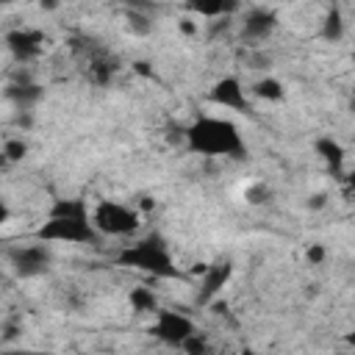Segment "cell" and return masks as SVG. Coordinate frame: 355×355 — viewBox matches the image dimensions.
I'll return each instance as SVG.
<instances>
[{
	"mask_svg": "<svg viewBox=\"0 0 355 355\" xmlns=\"http://www.w3.org/2000/svg\"><path fill=\"white\" fill-rule=\"evenodd\" d=\"M36 241L44 244H97L100 233L92 222V211L86 200L69 197V200H55L50 205V214L44 225L36 230Z\"/></svg>",
	"mask_w": 355,
	"mask_h": 355,
	"instance_id": "1",
	"label": "cell"
},
{
	"mask_svg": "<svg viewBox=\"0 0 355 355\" xmlns=\"http://www.w3.org/2000/svg\"><path fill=\"white\" fill-rule=\"evenodd\" d=\"M183 144L208 158H244L247 144L236 122L225 116H197L191 125L183 128Z\"/></svg>",
	"mask_w": 355,
	"mask_h": 355,
	"instance_id": "2",
	"label": "cell"
},
{
	"mask_svg": "<svg viewBox=\"0 0 355 355\" xmlns=\"http://www.w3.org/2000/svg\"><path fill=\"white\" fill-rule=\"evenodd\" d=\"M116 263L136 269V272H144V275H153L158 280H172L180 275L175 266V258L169 252V244L161 233H150L133 244H125L116 252Z\"/></svg>",
	"mask_w": 355,
	"mask_h": 355,
	"instance_id": "3",
	"label": "cell"
},
{
	"mask_svg": "<svg viewBox=\"0 0 355 355\" xmlns=\"http://www.w3.org/2000/svg\"><path fill=\"white\" fill-rule=\"evenodd\" d=\"M141 214L139 208H130L125 202H116V200H100L94 208H92V222L97 227L100 236H133L139 230V222Z\"/></svg>",
	"mask_w": 355,
	"mask_h": 355,
	"instance_id": "4",
	"label": "cell"
},
{
	"mask_svg": "<svg viewBox=\"0 0 355 355\" xmlns=\"http://www.w3.org/2000/svg\"><path fill=\"white\" fill-rule=\"evenodd\" d=\"M6 261H8V266H11V272L17 277L31 280V277H39V275H47L50 272V266H53V250L44 241L19 244V247H8L6 250Z\"/></svg>",
	"mask_w": 355,
	"mask_h": 355,
	"instance_id": "5",
	"label": "cell"
},
{
	"mask_svg": "<svg viewBox=\"0 0 355 355\" xmlns=\"http://www.w3.org/2000/svg\"><path fill=\"white\" fill-rule=\"evenodd\" d=\"M150 333H153L158 341L169 344V347H180L191 333H197V327H194L191 316H186L183 311L161 308V311L155 313V322H153Z\"/></svg>",
	"mask_w": 355,
	"mask_h": 355,
	"instance_id": "6",
	"label": "cell"
},
{
	"mask_svg": "<svg viewBox=\"0 0 355 355\" xmlns=\"http://www.w3.org/2000/svg\"><path fill=\"white\" fill-rule=\"evenodd\" d=\"M3 42H6V47H8V53H11L14 61L28 64V61H33V58L42 55L47 39L36 28H11V31H6Z\"/></svg>",
	"mask_w": 355,
	"mask_h": 355,
	"instance_id": "7",
	"label": "cell"
},
{
	"mask_svg": "<svg viewBox=\"0 0 355 355\" xmlns=\"http://www.w3.org/2000/svg\"><path fill=\"white\" fill-rule=\"evenodd\" d=\"M208 100L219 108H230V111H250V100H247V89L241 86L239 78L225 75L219 80H214V86L208 89Z\"/></svg>",
	"mask_w": 355,
	"mask_h": 355,
	"instance_id": "8",
	"label": "cell"
},
{
	"mask_svg": "<svg viewBox=\"0 0 355 355\" xmlns=\"http://www.w3.org/2000/svg\"><path fill=\"white\" fill-rule=\"evenodd\" d=\"M230 277H233V263L230 261H214V263H208L205 272L200 275V294H197V300L202 305L214 302L222 294V288L230 283Z\"/></svg>",
	"mask_w": 355,
	"mask_h": 355,
	"instance_id": "9",
	"label": "cell"
},
{
	"mask_svg": "<svg viewBox=\"0 0 355 355\" xmlns=\"http://www.w3.org/2000/svg\"><path fill=\"white\" fill-rule=\"evenodd\" d=\"M275 28H277V14L272 8L255 6L241 19V39H247V42H263V39H269L275 33Z\"/></svg>",
	"mask_w": 355,
	"mask_h": 355,
	"instance_id": "10",
	"label": "cell"
},
{
	"mask_svg": "<svg viewBox=\"0 0 355 355\" xmlns=\"http://www.w3.org/2000/svg\"><path fill=\"white\" fill-rule=\"evenodd\" d=\"M44 97V89L39 83H8L6 86V100L17 108V111H31L39 100Z\"/></svg>",
	"mask_w": 355,
	"mask_h": 355,
	"instance_id": "11",
	"label": "cell"
},
{
	"mask_svg": "<svg viewBox=\"0 0 355 355\" xmlns=\"http://www.w3.org/2000/svg\"><path fill=\"white\" fill-rule=\"evenodd\" d=\"M313 150H316V155H319V158L327 164V169L341 172L347 153H344V147H341V144H338L333 136H319V139L313 141Z\"/></svg>",
	"mask_w": 355,
	"mask_h": 355,
	"instance_id": "12",
	"label": "cell"
},
{
	"mask_svg": "<svg viewBox=\"0 0 355 355\" xmlns=\"http://www.w3.org/2000/svg\"><path fill=\"white\" fill-rule=\"evenodd\" d=\"M344 31H347V25H344L341 8H338V6H330V8L324 11V17H322V39L336 44V42L344 39Z\"/></svg>",
	"mask_w": 355,
	"mask_h": 355,
	"instance_id": "13",
	"label": "cell"
},
{
	"mask_svg": "<svg viewBox=\"0 0 355 355\" xmlns=\"http://www.w3.org/2000/svg\"><path fill=\"white\" fill-rule=\"evenodd\" d=\"M128 302H130V308H133L136 313H153V316H155V313L161 311L155 291L147 288V286H133L130 294H128Z\"/></svg>",
	"mask_w": 355,
	"mask_h": 355,
	"instance_id": "14",
	"label": "cell"
},
{
	"mask_svg": "<svg viewBox=\"0 0 355 355\" xmlns=\"http://www.w3.org/2000/svg\"><path fill=\"white\" fill-rule=\"evenodd\" d=\"M252 97H258V100H266V103H280L283 97H286V89H283V83L277 80V78H272V75H266V78H258L255 83H252Z\"/></svg>",
	"mask_w": 355,
	"mask_h": 355,
	"instance_id": "15",
	"label": "cell"
},
{
	"mask_svg": "<svg viewBox=\"0 0 355 355\" xmlns=\"http://www.w3.org/2000/svg\"><path fill=\"white\" fill-rule=\"evenodd\" d=\"M114 72H116V67L111 64V58H105V55L89 58V78L94 86H108L114 80Z\"/></svg>",
	"mask_w": 355,
	"mask_h": 355,
	"instance_id": "16",
	"label": "cell"
},
{
	"mask_svg": "<svg viewBox=\"0 0 355 355\" xmlns=\"http://www.w3.org/2000/svg\"><path fill=\"white\" fill-rule=\"evenodd\" d=\"M189 11H194V14L205 17V19H222V17L233 14V11H239V3H222V0L219 3H191Z\"/></svg>",
	"mask_w": 355,
	"mask_h": 355,
	"instance_id": "17",
	"label": "cell"
},
{
	"mask_svg": "<svg viewBox=\"0 0 355 355\" xmlns=\"http://www.w3.org/2000/svg\"><path fill=\"white\" fill-rule=\"evenodd\" d=\"M180 349H183V355H216L214 352V347H211V338L205 336V333H191L183 344H180Z\"/></svg>",
	"mask_w": 355,
	"mask_h": 355,
	"instance_id": "18",
	"label": "cell"
},
{
	"mask_svg": "<svg viewBox=\"0 0 355 355\" xmlns=\"http://www.w3.org/2000/svg\"><path fill=\"white\" fill-rule=\"evenodd\" d=\"M25 155H28V141H25L22 136H8V139L3 141V158H6L8 164L22 161Z\"/></svg>",
	"mask_w": 355,
	"mask_h": 355,
	"instance_id": "19",
	"label": "cell"
},
{
	"mask_svg": "<svg viewBox=\"0 0 355 355\" xmlns=\"http://www.w3.org/2000/svg\"><path fill=\"white\" fill-rule=\"evenodd\" d=\"M128 31L136 36H147L153 31V22H150V17H144L139 11H128Z\"/></svg>",
	"mask_w": 355,
	"mask_h": 355,
	"instance_id": "20",
	"label": "cell"
},
{
	"mask_svg": "<svg viewBox=\"0 0 355 355\" xmlns=\"http://www.w3.org/2000/svg\"><path fill=\"white\" fill-rule=\"evenodd\" d=\"M305 258H308V263H311V266H319V263L327 258V250H324L322 244H311V247L305 250Z\"/></svg>",
	"mask_w": 355,
	"mask_h": 355,
	"instance_id": "21",
	"label": "cell"
},
{
	"mask_svg": "<svg viewBox=\"0 0 355 355\" xmlns=\"http://www.w3.org/2000/svg\"><path fill=\"white\" fill-rule=\"evenodd\" d=\"M178 31L186 33V36H197V33H200V25H197L194 19H189V17H183V19L178 22Z\"/></svg>",
	"mask_w": 355,
	"mask_h": 355,
	"instance_id": "22",
	"label": "cell"
},
{
	"mask_svg": "<svg viewBox=\"0 0 355 355\" xmlns=\"http://www.w3.org/2000/svg\"><path fill=\"white\" fill-rule=\"evenodd\" d=\"M324 205H327V194H324V191H316V194L308 197V208H311V211H322Z\"/></svg>",
	"mask_w": 355,
	"mask_h": 355,
	"instance_id": "23",
	"label": "cell"
},
{
	"mask_svg": "<svg viewBox=\"0 0 355 355\" xmlns=\"http://www.w3.org/2000/svg\"><path fill=\"white\" fill-rule=\"evenodd\" d=\"M247 197H250V202H263L269 197V191H266V186H255L247 191Z\"/></svg>",
	"mask_w": 355,
	"mask_h": 355,
	"instance_id": "24",
	"label": "cell"
},
{
	"mask_svg": "<svg viewBox=\"0 0 355 355\" xmlns=\"http://www.w3.org/2000/svg\"><path fill=\"white\" fill-rule=\"evenodd\" d=\"M139 208H141V211H150V208H153V200H150V197H141Z\"/></svg>",
	"mask_w": 355,
	"mask_h": 355,
	"instance_id": "25",
	"label": "cell"
},
{
	"mask_svg": "<svg viewBox=\"0 0 355 355\" xmlns=\"http://www.w3.org/2000/svg\"><path fill=\"white\" fill-rule=\"evenodd\" d=\"M344 338H347V344H349V347H355V327H352V330H349Z\"/></svg>",
	"mask_w": 355,
	"mask_h": 355,
	"instance_id": "26",
	"label": "cell"
},
{
	"mask_svg": "<svg viewBox=\"0 0 355 355\" xmlns=\"http://www.w3.org/2000/svg\"><path fill=\"white\" fill-rule=\"evenodd\" d=\"M347 186H349V189H355V169L347 175Z\"/></svg>",
	"mask_w": 355,
	"mask_h": 355,
	"instance_id": "27",
	"label": "cell"
},
{
	"mask_svg": "<svg viewBox=\"0 0 355 355\" xmlns=\"http://www.w3.org/2000/svg\"><path fill=\"white\" fill-rule=\"evenodd\" d=\"M239 355H263V352H255V349H241Z\"/></svg>",
	"mask_w": 355,
	"mask_h": 355,
	"instance_id": "28",
	"label": "cell"
},
{
	"mask_svg": "<svg viewBox=\"0 0 355 355\" xmlns=\"http://www.w3.org/2000/svg\"><path fill=\"white\" fill-rule=\"evenodd\" d=\"M352 64H355V50H352Z\"/></svg>",
	"mask_w": 355,
	"mask_h": 355,
	"instance_id": "29",
	"label": "cell"
}]
</instances>
